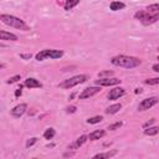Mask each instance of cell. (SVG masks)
I'll use <instances>...</instances> for the list:
<instances>
[{"label":"cell","instance_id":"16","mask_svg":"<svg viewBox=\"0 0 159 159\" xmlns=\"http://www.w3.org/2000/svg\"><path fill=\"white\" fill-rule=\"evenodd\" d=\"M125 7V4L124 2H120V1H112L109 4V9L112 11H118V10H122Z\"/></svg>","mask_w":159,"mask_h":159},{"label":"cell","instance_id":"27","mask_svg":"<svg viewBox=\"0 0 159 159\" xmlns=\"http://www.w3.org/2000/svg\"><path fill=\"white\" fill-rule=\"evenodd\" d=\"M19 80H21V77H20V75H16V76H12V77H10V78L7 80V83H9V84H11V83H15V82H17Z\"/></svg>","mask_w":159,"mask_h":159},{"label":"cell","instance_id":"10","mask_svg":"<svg viewBox=\"0 0 159 159\" xmlns=\"http://www.w3.org/2000/svg\"><path fill=\"white\" fill-rule=\"evenodd\" d=\"M87 139H88V137H87V135H81V137H78V138H77V139H76L71 145H68V148H67V149H68V150H70V149H72V150L78 149L81 145H83V144L87 142Z\"/></svg>","mask_w":159,"mask_h":159},{"label":"cell","instance_id":"24","mask_svg":"<svg viewBox=\"0 0 159 159\" xmlns=\"http://www.w3.org/2000/svg\"><path fill=\"white\" fill-rule=\"evenodd\" d=\"M111 76H113L112 71H103V72L98 73V78H106V77H111Z\"/></svg>","mask_w":159,"mask_h":159},{"label":"cell","instance_id":"23","mask_svg":"<svg viewBox=\"0 0 159 159\" xmlns=\"http://www.w3.org/2000/svg\"><path fill=\"white\" fill-rule=\"evenodd\" d=\"M147 14H148V12H147L145 10H139V11H137V12L134 14V19H137V20H139V21H140L143 17H145V16H147Z\"/></svg>","mask_w":159,"mask_h":159},{"label":"cell","instance_id":"3","mask_svg":"<svg viewBox=\"0 0 159 159\" xmlns=\"http://www.w3.org/2000/svg\"><path fill=\"white\" fill-rule=\"evenodd\" d=\"M87 80H88V76L87 75H77V76L70 77L67 80H63L58 84V87L60 88H63V89H70V88H72V87H75L77 84H81V83L86 82Z\"/></svg>","mask_w":159,"mask_h":159},{"label":"cell","instance_id":"31","mask_svg":"<svg viewBox=\"0 0 159 159\" xmlns=\"http://www.w3.org/2000/svg\"><path fill=\"white\" fill-rule=\"evenodd\" d=\"M20 57H21V58H24V60H29V58H31V53H26V55L21 53V55H20Z\"/></svg>","mask_w":159,"mask_h":159},{"label":"cell","instance_id":"19","mask_svg":"<svg viewBox=\"0 0 159 159\" xmlns=\"http://www.w3.org/2000/svg\"><path fill=\"white\" fill-rule=\"evenodd\" d=\"M148 14H152V15H155V14H159V5L155 2V4H152V5H149L148 7H147V10H145Z\"/></svg>","mask_w":159,"mask_h":159},{"label":"cell","instance_id":"26","mask_svg":"<svg viewBox=\"0 0 159 159\" xmlns=\"http://www.w3.org/2000/svg\"><path fill=\"white\" fill-rule=\"evenodd\" d=\"M122 125H123L122 122H116V123H113V124H109L108 129H109V130H116V129H119Z\"/></svg>","mask_w":159,"mask_h":159},{"label":"cell","instance_id":"34","mask_svg":"<svg viewBox=\"0 0 159 159\" xmlns=\"http://www.w3.org/2000/svg\"><path fill=\"white\" fill-rule=\"evenodd\" d=\"M140 92H142V89H140V88H137V89H135V93H140Z\"/></svg>","mask_w":159,"mask_h":159},{"label":"cell","instance_id":"25","mask_svg":"<svg viewBox=\"0 0 159 159\" xmlns=\"http://www.w3.org/2000/svg\"><path fill=\"white\" fill-rule=\"evenodd\" d=\"M145 84H158L159 83V77H154V78H148L144 81Z\"/></svg>","mask_w":159,"mask_h":159},{"label":"cell","instance_id":"33","mask_svg":"<svg viewBox=\"0 0 159 159\" xmlns=\"http://www.w3.org/2000/svg\"><path fill=\"white\" fill-rule=\"evenodd\" d=\"M153 71H154V72H159V65H158V63H155V65L153 66Z\"/></svg>","mask_w":159,"mask_h":159},{"label":"cell","instance_id":"12","mask_svg":"<svg viewBox=\"0 0 159 159\" xmlns=\"http://www.w3.org/2000/svg\"><path fill=\"white\" fill-rule=\"evenodd\" d=\"M0 40H2V41H16L17 36L15 34H12V32L0 30Z\"/></svg>","mask_w":159,"mask_h":159},{"label":"cell","instance_id":"29","mask_svg":"<svg viewBox=\"0 0 159 159\" xmlns=\"http://www.w3.org/2000/svg\"><path fill=\"white\" fill-rule=\"evenodd\" d=\"M76 111H77L76 106H70V107H67V108H66V112H67V113H75Z\"/></svg>","mask_w":159,"mask_h":159},{"label":"cell","instance_id":"30","mask_svg":"<svg viewBox=\"0 0 159 159\" xmlns=\"http://www.w3.org/2000/svg\"><path fill=\"white\" fill-rule=\"evenodd\" d=\"M155 122V118H152L150 120H148L147 123H144V125H143V128H147V127H149V125H152L153 123Z\"/></svg>","mask_w":159,"mask_h":159},{"label":"cell","instance_id":"15","mask_svg":"<svg viewBox=\"0 0 159 159\" xmlns=\"http://www.w3.org/2000/svg\"><path fill=\"white\" fill-rule=\"evenodd\" d=\"M117 150H111V152H104V153H98L96 155H93L94 159H104V158H112L114 155H117Z\"/></svg>","mask_w":159,"mask_h":159},{"label":"cell","instance_id":"8","mask_svg":"<svg viewBox=\"0 0 159 159\" xmlns=\"http://www.w3.org/2000/svg\"><path fill=\"white\" fill-rule=\"evenodd\" d=\"M124 94H125V89H124L123 87H114V88H112V89L108 92L107 98H108L109 101H114V99H118V98L123 97Z\"/></svg>","mask_w":159,"mask_h":159},{"label":"cell","instance_id":"2","mask_svg":"<svg viewBox=\"0 0 159 159\" xmlns=\"http://www.w3.org/2000/svg\"><path fill=\"white\" fill-rule=\"evenodd\" d=\"M0 20H1L5 25H7V26H10V27L19 29V30H24V31L29 30V26L26 25V22H25L22 19L17 17V16H14V15H10V14H1V15H0Z\"/></svg>","mask_w":159,"mask_h":159},{"label":"cell","instance_id":"21","mask_svg":"<svg viewBox=\"0 0 159 159\" xmlns=\"http://www.w3.org/2000/svg\"><path fill=\"white\" fill-rule=\"evenodd\" d=\"M55 134H56V130L53 129V128H47L45 132H43V138L45 139H52L53 137H55Z\"/></svg>","mask_w":159,"mask_h":159},{"label":"cell","instance_id":"1","mask_svg":"<svg viewBox=\"0 0 159 159\" xmlns=\"http://www.w3.org/2000/svg\"><path fill=\"white\" fill-rule=\"evenodd\" d=\"M111 63L118 67H124V68H134L138 67L142 63V60L134 56H125V55H118L111 58Z\"/></svg>","mask_w":159,"mask_h":159},{"label":"cell","instance_id":"9","mask_svg":"<svg viewBox=\"0 0 159 159\" xmlns=\"http://www.w3.org/2000/svg\"><path fill=\"white\" fill-rule=\"evenodd\" d=\"M26 109H27V104L26 103H20V104H17V106H15L12 109H11V116L12 117H15V118H20L25 112H26Z\"/></svg>","mask_w":159,"mask_h":159},{"label":"cell","instance_id":"7","mask_svg":"<svg viewBox=\"0 0 159 159\" xmlns=\"http://www.w3.org/2000/svg\"><path fill=\"white\" fill-rule=\"evenodd\" d=\"M99 91H101V87H99V86H92V87H87V88H84V89H83V91L80 93L78 98H80V99H87V98L93 97L94 94H97Z\"/></svg>","mask_w":159,"mask_h":159},{"label":"cell","instance_id":"4","mask_svg":"<svg viewBox=\"0 0 159 159\" xmlns=\"http://www.w3.org/2000/svg\"><path fill=\"white\" fill-rule=\"evenodd\" d=\"M63 56V51L61 50H53V48H45L36 53L35 58L37 61H43L46 58H60Z\"/></svg>","mask_w":159,"mask_h":159},{"label":"cell","instance_id":"17","mask_svg":"<svg viewBox=\"0 0 159 159\" xmlns=\"http://www.w3.org/2000/svg\"><path fill=\"white\" fill-rule=\"evenodd\" d=\"M120 108H122V104H120V103H116V104H112V106H109L108 108H106V113H107V114H114V113H117Z\"/></svg>","mask_w":159,"mask_h":159},{"label":"cell","instance_id":"5","mask_svg":"<svg viewBox=\"0 0 159 159\" xmlns=\"http://www.w3.org/2000/svg\"><path fill=\"white\" fill-rule=\"evenodd\" d=\"M158 103V97H149V98H144L139 104H138V111L143 112L147 111L149 108H152L153 106H155Z\"/></svg>","mask_w":159,"mask_h":159},{"label":"cell","instance_id":"28","mask_svg":"<svg viewBox=\"0 0 159 159\" xmlns=\"http://www.w3.org/2000/svg\"><path fill=\"white\" fill-rule=\"evenodd\" d=\"M36 142H37V138H36V137H34V138L29 139V140L26 142V148H30V147H32V145H34Z\"/></svg>","mask_w":159,"mask_h":159},{"label":"cell","instance_id":"32","mask_svg":"<svg viewBox=\"0 0 159 159\" xmlns=\"http://www.w3.org/2000/svg\"><path fill=\"white\" fill-rule=\"evenodd\" d=\"M21 88H22V86H20V88H17V89L15 91V97H19V96H21V93H22Z\"/></svg>","mask_w":159,"mask_h":159},{"label":"cell","instance_id":"11","mask_svg":"<svg viewBox=\"0 0 159 159\" xmlns=\"http://www.w3.org/2000/svg\"><path fill=\"white\" fill-rule=\"evenodd\" d=\"M158 19H159V15L158 14H155V15H152V14H147V16L145 17H143L142 20H140V22L143 24V25H152V24H154V22H157L158 21Z\"/></svg>","mask_w":159,"mask_h":159},{"label":"cell","instance_id":"14","mask_svg":"<svg viewBox=\"0 0 159 159\" xmlns=\"http://www.w3.org/2000/svg\"><path fill=\"white\" fill-rule=\"evenodd\" d=\"M27 88H39V87H41L42 84H41V82H39L36 78H32V77H30V78H27V80H25V83H24Z\"/></svg>","mask_w":159,"mask_h":159},{"label":"cell","instance_id":"6","mask_svg":"<svg viewBox=\"0 0 159 159\" xmlns=\"http://www.w3.org/2000/svg\"><path fill=\"white\" fill-rule=\"evenodd\" d=\"M122 81L119 78H116V77H106V78H98L96 80V86H99V87H104V86H116V84H119Z\"/></svg>","mask_w":159,"mask_h":159},{"label":"cell","instance_id":"22","mask_svg":"<svg viewBox=\"0 0 159 159\" xmlns=\"http://www.w3.org/2000/svg\"><path fill=\"white\" fill-rule=\"evenodd\" d=\"M102 119H103L102 116H94V117L88 118V119H87V123H88V124H97V123L102 122Z\"/></svg>","mask_w":159,"mask_h":159},{"label":"cell","instance_id":"20","mask_svg":"<svg viewBox=\"0 0 159 159\" xmlns=\"http://www.w3.org/2000/svg\"><path fill=\"white\" fill-rule=\"evenodd\" d=\"M80 1L81 0H66V2H65V10H71V9H73L76 5H78L80 4Z\"/></svg>","mask_w":159,"mask_h":159},{"label":"cell","instance_id":"13","mask_svg":"<svg viewBox=\"0 0 159 159\" xmlns=\"http://www.w3.org/2000/svg\"><path fill=\"white\" fill-rule=\"evenodd\" d=\"M104 134H106V132H104L103 129H97V130L91 132L89 135H87V137H88L89 140H98V139H101L102 137H104Z\"/></svg>","mask_w":159,"mask_h":159},{"label":"cell","instance_id":"18","mask_svg":"<svg viewBox=\"0 0 159 159\" xmlns=\"http://www.w3.org/2000/svg\"><path fill=\"white\" fill-rule=\"evenodd\" d=\"M159 133V128L157 127V125H154V127H147V128H144V134L145 135H157Z\"/></svg>","mask_w":159,"mask_h":159}]
</instances>
